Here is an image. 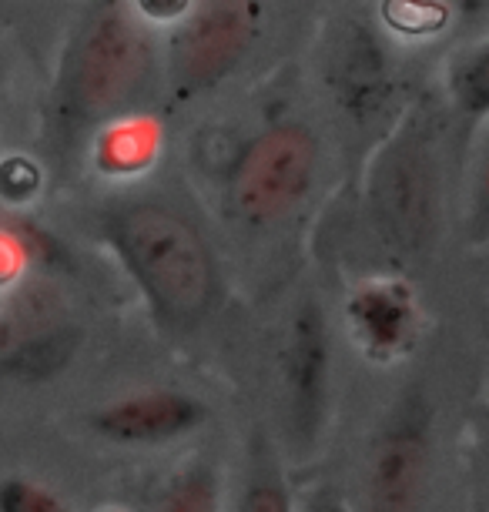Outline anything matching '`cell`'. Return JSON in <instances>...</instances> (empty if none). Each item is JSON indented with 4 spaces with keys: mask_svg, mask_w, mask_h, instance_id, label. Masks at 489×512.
<instances>
[{
    "mask_svg": "<svg viewBox=\"0 0 489 512\" xmlns=\"http://www.w3.org/2000/svg\"><path fill=\"white\" fill-rule=\"evenodd\" d=\"M101 235L168 332L195 328L212 312L218 265L201 231L165 201H121L101 215Z\"/></svg>",
    "mask_w": 489,
    "mask_h": 512,
    "instance_id": "obj_1",
    "label": "cell"
},
{
    "mask_svg": "<svg viewBox=\"0 0 489 512\" xmlns=\"http://www.w3.org/2000/svg\"><path fill=\"white\" fill-rule=\"evenodd\" d=\"M155 74L148 27L131 4H98L81 17L61 54L54 81V114L67 131H98L111 118L138 111Z\"/></svg>",
    "mask_w": 489,
    "mask_h": 512,
    "instance_id": "obj_2",
    "label": "cell"
},
{
    "mask_svg": "<svg viewBox=\"0 0 489 512\" xmlns=\"http://www.w3.org/2000/svg\"><path fill=\"white\" fill-rule=\"evenodd\" d=\"M439 168L423 114L409 111L382 141L369 168V215L396 255H419L433 241Z\"/></svg>",
    "mask_w": 489,
    "mask_h": 512,
    "instance_id": "obj_3",
    "label": "cell"
},
{
    "mask_svg": "<svg viewBox=\"0 0 489 512\" xmlns=\"http://www.w3.org/2000/svg\"><path fill=\"white\" fill-rule=\"evenodd\" d=\"M315 168L319 141L312 128L299 121L272 124L238 151L225 178V205L242 225H272L309 195Z\"/></svg>",
    "mask_w": 489,
    "mask_h": 512,
    "instance_id": "obj_4",
    "label": "cell"
},
{
    "mask_svg": "<svg viewBox=\"0 0 489 512\" xmlns=\"http://www.w3.org/2000/svg\"><path fill=\"white\" fill-rule=\"evenodd\" d=\"M262 7L245 0L195 4L178 24L168 51V74L178 98L212 91L235 71L255 41Z\"/></svg>",
    "mask_w": 489,
    "mask_h": 512,
    "instance_id": "obj_5",
    "label": "cell"
},
{
    "mask_svg": "<svg viewBox=\"0 0 489 512\" xmlns=\"http://www.w3.org/2000/svg\"><path fill=\"white\" fill-rule=\"evenodd\" d=\"M429 476V405L409 392L372 446L366 506L369 512H419Z\"/></svg>",
    "mask_w": 489,
    "mask_h": 512,
    "instance_id": "obj_6",
    "label": "cell"
},
{
    "mask_svg": "<svg viewBox=\"0 0 489 512\" xmlns=\"http://www.w3.org/2000/svg\"><path fill=\"white\" fill-rule=\"evenodd\" d=\"M332 352L329 325L315 302H302L292 315L282 352V399L289 436L299 449H315L329 415Z\"/></svg>",
    "mask_w": 489,
    "mask_h": 512,
    "instance_id": "obj_7",
    "label": "cell"
},
{
    "mask_svg": "<svg viewBox=\"0 0 489 512\" xmlns=\"http://www.w3.org/2000/svg\"><path fill=\"white\" fill-rule=\"evenodd\" d=\"M205 405L178 389H148L114 399L91 412L88 425L101 439L118 446H158L191 436L205 422Z\"/></svg>",
    "mask_w": 489,
    "mask_h": 512,
    "instance_id": "obj_8",
    "label": "cell"
},
{
    "mask_svg": "<svg viewBox=\"0 0 489 512\" xmlns=\"http://www.w3.org/2000/svg\"><path fill=\"white\" fill-rule=\"evenodd\" d=\"M352 338L376 362H392L406 355L416 342L419 308L416 295L402 282H369L359 285L345 302Z\"/></svg>",
    "mask_w": 489,
    "mask_h": 512,
    "instance_id": "obj_9",
    "label": "cell"
},
{
    "mask_svg": "<svg viewBox=\"0 0 489 512\" xmlns=\"http://www.w3.org/2000/svg\"><path fill=\"white\" fill-rule=\"evenodd\" d=\"M165 148V124L151 111H128L101 124L91 138V161L104 178H138L155 168Z\"/></svg>",
    "mask_w": 489,
    "mask_h": 512,
    "instance_id": "obj_10",
    "label": "cell"
},
{
    "mask_svg": "<svg viewBox=\"0 0 489 512\" xmlns=\"http://www.w3.org/2000/svg\"><path fill=\"white\" fill-rule=\"evenodd\" d=\"M329 81L342 98V108H349L356 118L379 111L386 98V57L379 51V41L366 27H349L329 54Z\"/></svg>",
    "mask_w": 489,
    "mask_h": 512,
    "instance_id": "obj_11",
    "label": "cell"
},
{
    "mask_svg": "<svg viewBox=\"0 0 489 512\" xmlns=\"http://www.w3.org/2000/svg\"><path fill=\"white\" fill-rule=\"evenodd\" d=\"M51 241L21 218H0V292L24 285L34 265L47 262Z\"/></svg>",
    "mask_w": 489,
    "mask_h": 512,
    "instance_id": "obj_12",
    "label": "cell"
},
{
    "mask_svg": "<svg viewBox=\"0 0 489 512\" xmlns=\"http://www.w3.org/2000/svg\"><path fill=\"white\" fill-rule=\"evenodd\" d=\"M449 98L466 118H489V37L449 64Z\"/></svg>",
    "mask_w": 489,
    "mask_h": 512,
    "instance_id": "obj_13",
    "label": "cell"
},
{
    "mask_svg": "<svg viewBox=\"0 0 489 512\" xmlns=\"http://www.w3.org/2000/svg\"><path fill=\"white\" fill-rule=\"evenodd\" d=\"M155 512H222V479L208 462H191L168 482Z\"/></svg>",
    "mask_w": 489,
    "mask_h": 512,
    "instance_id": "obj_14",
    "label": "cell"
},
{
    "mask_svg": "<svg viewBox=\"0 0 489 512\" xmlns=\"http://www.w3.org/2000/svg\"><path fill=\"white\" fill-rule=\"evenodd\" d=\"M453 4L443 0H389L379 4V17L389 31L402 37H433L453 24Z\"/></svg>",
    "mask_w": 489,
    "mask_h": 512,
    "instance_id": "obj_15",
    "label": "cell"
},
{
    "mask_svg": "<svg viewBox=\"0 0 489 512\" xmlns=\"http://www.w3.org/2000/svg\"><path fill=\"white\" fill-rule=\"evenodd\" d=\"M0 512H71L67 502L31 476H7L0 482Z\"/></svg>",
    "mask_w": 489,
    "mask_h": 512,
    "instance_id": "obj_16",
    "label": "cell"
},
{
    "mask_svg": "<svg viewBox=\"0 0 489 512\" xmlns=\"http://www.w3.org/2000/svg\"><path fill=\"white\" fill-rule=\"evenodd\" d=\"M469 241L483 245L489 241V134L483 141L476 161V175H473V195H469V218H466Z\"/></svg>",
    "mask_w": 489,
    "mask_h": 512,
    "instance_id": "obj_17",
    "label": "cell"
},
{
    "mask_svg": "<svg viewBox=\"0 0 489 512\" xmlns=\"http://www.w3.org/2000/svg\"><path fill=\"white\" fill-rule=\"evenodd\" d=\"M242 512H295L292 492L282 482V476H275V472H262V476H255L252 486H248Z\"/></svg>",
    "mask_w": 489,
    "mask_h": 512,
    "instance_id": "obj_18",
    "label": "cell"
},
{
    "mask_svg": "<svg viewBox=\"0 0 489 512\" xmlns=\"http://www.w3.org/2000/svg\"><path fill=\"white\" fill-rule=\"evenodd\" d=\"M191 7L195 4L188 0H138L131 4V11L145 27H178L191 14Z\"/></svg>",
    "mask_w": 489,
    "mask_h": 512,
    "instance_id": "obj_19",
    "label": "cell"
},
{
    "mask_svg": "<svg viewBox=\"0 0 489 512\" xmlns=\"http://www.w3.org/2000/svg\"><path fill=\"white\" fill-rule=\"evenodd\" d=\"M302 512H352V506L345 502V496L339 489L322 486V489H315L309 499H305Z\"/></svg>",
    "mask_w": 489,
    "mask_h": 512,
    "instance_id": "obj_20",
    "label": "cell"
},
{
    "mask_svg": "<svg viewBox=\"0 0 489 512\" xmlns=\"http://www.w3.org/2000/svg\"><path fill=\"white\" fill-rule=\"evenodd\" d=\"M486 432H489V412H486Z\"/></svg>",
    "mask_w": 489,
    "mask_h": 512,
    "instance_id": "obj_21",
    "label": "cell"
}]
</instances>
